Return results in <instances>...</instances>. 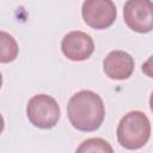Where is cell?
<instances>
[{
    "label": "cell",
    "instance_id": "9c48e42d",
    "mask_svg": "<svg viewBox=\"0 0 153 153\" xmlns=\"http://www.w3.org/2000/svg\"><path fill=\"white\" fill-rule=\"evenodd\" d=\"M76 152H112V147L109 145L108 141L94 137V139H87L85 140L79 148H76Z\"/></svg>",
    "mask_w": 153,
    "mask_h": 153
},
{
    "label": "cell",
    "instance_id": "5b68a950",
    "mask_svg": "<svg viewBox=\"0 0 153 153\" xmlns=\"http://www.w3.org/2000/svg\"><path fill=\"white\" fill-rule=\"evenodd\" d=\"M152 10L151 0H128L123 7L124 22L131 30L147 33L153 26Z\"/></svg>",
    "mask_w": 153,
    "mask_h": 153
},
{
    "label": "cell",
    "instance_id": "277c9868",
    "mask_svg": "<svg viewBox=\"0 0 153 153\" xmlns=\"http://www.w3.org/2000/svg\"><path fill=\"white\" fill-rule=\"evenodd\" d=\"M81 14L88 26L96 30H104L114 24L117 11L112 0H85Z\"/></svg>",
    "mask_w": 153,
    "mask_h": 153
},
{
    "label": "cell",
    "instance_id": "7a4b0ae2",
    "mask_svg": "<svg viewBox=\"0 0 153 153\" xmlns=\"http://www.w3.org/2000/svg\"><path fill=\"white\" fill-rule=\"evenodd\" d=\"M118 143L127 149H139L147 143L151 136V122L141 111H130L124 115L117 126Z\"/></svg>",
    "mask_w": 153,
    "mask_h": 153
},
{
    "label": "cell",
    "instance_id": "8992f818",
    "mask_svg": "<svg viewBox=\"0 0 153 153\" xmlns=\"http://www.w3.org/2000/svg\"><path fill=\"white\" fill-rule=\"evenodd\" d=\"M61 49L67 59L72 61H84L92 55L94 43L92 37L86 32L71 31L62 38Z\"/></svg>",
    "mask_w": 153,
    "mask_h": 153
},
{
    "label": "cell",
    "instance_id": "6da1fadb",
    "mask_svg": "<svg viewBox=\"0 0 153 153\" xmlns=\"http://www.w3.org/2000/svg\"><path fill=\"white\" fill-rule=\"evenodd\" d=\"M71 124L80 131H93L100 127L105 116L102 98L93 91L82 90L74 93L67 105Z\"/></svg>",
    "mask_w": 153,
    "mask_h": 153
},
{
    "label": "cell",
    "instance_id": "52a82bcc",
    "mask_svg": "<svg viewBox=\"0 0 153 153\" xmlns=\"http://www.w3.org/2000/svg\"><path fill=\"white\" fill-rule=\"evenodd\" d=\"M104 73L115 80L128 79L134 72V59L123 50H114L108 54L103 62Z\"/></svg>",
    "mask_w": 153,
    "mask_h": 153
},
{
    "label": "cell",
    "instance_id": "ba28073f",
    "mask_svg": "<svg viewBox=\"0 0 153 153\" xmlns=\"http://www.w3.org/2000/svg\"><path fill=\"white\" fill-rule=\"evenodd\" d=\"M18 44L12 35L5 31H0V62L8 63L16 60L18 56Z\"/></svg>",
    "mask_w": 153,
    "mask_h": 153
},
{
    "label": "cell",
    "instance_id": "8fae6325",
    "mask_svg": "<svg viewBox=\"0 0 153 153\" xmlns=\"http://www.w3.org/2000/svg\"><path fill=\"white\" fill-rule=\"evenodd\" d=\"M1 85H2V75L0 73V88H1Z\"/></svg>",
    "mask_w": 153,
    "mask_h": 153
},
{
    "label": "cell",
    "instance_id": "30bf717a",
    "mask_svg": "<svg viewBox=\"0 0 153 153\" xmlns=\"http://www.w3.org/2000/svg\"><path fill=\"white\" fill-rule=\"evenodd\" d=\"M4 127H5V122H4V118H2V116H1V114H0V134H1L2 130H4Z\"/></svg>",
    "mask_w": 153,
    "mask_h": 153
},
{
    "label": "cell",
    "instance_id": "3957f363",
    "mask_svg": "<svg viewBox=\"0 0 153 153\" xmlns=\"http://www.w3.org/2000/svg\"><path fill=\"white\" fill-rule=\"evenodd\" d=\"M26 115L35 127L50 129L60 120V105L51 96L36 94L27 103Z\"/></svg>",
    "mask_w": 153,
    "mask_h": 153
}]
</instances>
